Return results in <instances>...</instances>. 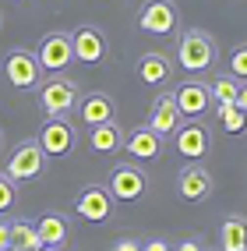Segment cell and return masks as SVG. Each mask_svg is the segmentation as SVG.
Here are the masks:
<instances>
[{
	"label": "cell",
	"instance_id": "cell-14",
	"mask_svg": "<svg viewBox=\"0 0 247 251\" xmlns=\"http://www.w3.org/2000/svg\"><path fill=\"white\" fill-rule=\"evenodd\" d=\"M180 124H184V117H180V110H177V99H173V92H162V96H156L152 110H148V127H152L156 135L170 138Z\"/></svg>",
	"mask_w": 247,
	"mask_h": 251
},
{
	"label": "cell",
	"instance_id": "cell-8",
	"mask_svg": "<svg viewBox=\"0 0 247 251\" xmlns=\"http://www.w3.org/2000/svg\"><path fill=\"white\" fill-rule=\"evenodd\" d=\"M148 191V177L138 163H120L117 170L110 174V195L113 202H138Z\"/></svg>",
	"mask_w": 247,
	"mask_h": 251
},
{
	"label": "cell",
	"instance_id": "cell-22",
	"mask_svg": "<svg viewBox=\"0 0 247 251\" xmlns=\"http://www.w3.org/2000/svg\"><path fill=\"white\" fill-rule=\"evenodd\" d=\"M11 244H14V248H22V251H39V248H43V237H39L36 223H28V220H14V223H11Z\"/></svg>",
	"mask_w": 247,
	"mask_h": 251
},
{
	"label": "cell",
	"instance_id": "cell-26",
	"mask_svg": "<svg viewBox=\"0 0 247 251\" xmlns=\"http://www.w3.org/2000/svg\"><path fill=\"white\" fill-rule=\"evenodd\" d=\"M11 248V223L0 220V251H7Z\"/></svg>",
	"mask_w": 247,
	"mask_h": 251
},
{
	"label": "cell",
	"instance_id": "cell-29",
	"mask_svg": "<svg viewBox=\"0 0 247 251\" xmlns=\"http://www.w3.org/2000/svg\"><path fill=\"white\" fill-rule=\"evenodd\" d=\"M233 106H240V110L247 113V81L240 85V92H237V103H233Z\"/></svg>",
	"mask_w": 247,
	"mask_h": 251
},
{
	"label": "cell",
	"instance_id": "cell-2",
	"mask_svg": "<svg viewBox=\"0 0 247 251\" xmlns=\"http://www.w3.org/2000/svg\"><path fill=\"white\" fill-rule=\"evenodd\" d=\"M39 106L46 117H67L78 106V85L67 75H49L39 85Z\"/></svg>",
	"mask_w": 247,
	"mask_h": 251
},
{
	"label": "cell",
	"instance_id": "cell-25",
	"mask_svg": "<svg viewBox=\"0 0 247 251\" xmlns=\"http://www.w3.org/2000/svg\"><path fill=\"white\" fill-rule=\"evenodd\" d=\"M229 75L240 78V81H247V43H240L233 53H229Z\"/></svg>",
	"mask_w": 247,
	"mask_h": 251
},
{
	"label": "cell",
	"instance_id": "cell-1",
	"mask_svg": "<svg viewBox=\"0 0 247 251\" xmlns=\"http://www.w3.org/2000/svg\"><path fill=\"white\" fill-rule=\"evenodd\" d=\"M219 60V46L205 28H184L177 39V64L187 75H202Z\"/></svg>",
	"mask_w": 247,
	"mask_h": 251
},
{
	"label": "cell",
	"instance_id": "cell-20",
	"mask_svg": "<svg viewBox=\"0 0 247 251\" xmlns=\"http://www.w3.org/2000/svg\"><path fill=\"white\" fill-rule=\"evenodd\" d=\"M219 244H223V251H247V220H244V216H229V220H223Z\"/></svg>",
	"mask_w": 247,
	"mask_h": 251
},
{
	"label": "cell",
	"instance_id": "cell-27",
	"mask_svg": "<svg viewBox=\"0 0 247 251\" xmlns=\"http://www.w3.org/2000/svg\"><path fill=\"white\" fill-rule=\"evenodd\" d=\"M113 251H141V244H138V241H131V237H124V241L113 244Z\"/></svg>",
	"mask_w": 247,
	"mask_h": 251
},
{
	"label": "cell",
	"instance_id": "cell-13",
	"mask_svg": "<svg viewBox=\"0 0 247 251\" xmlns=\"http://www.w3.org/2000/svg\"><path fill=\"white\" fill-rule=\"evenodd\" d=\"M71 43H74V60L81 64H103L106 60V39L95 25H81L71 32Z\"/></svg>",
	"mask_w": 247,
	"mask_h": 251
},
{
	"label": "cell",
	"instance_id": "cell-33",
	"mask_svg": "<svg viewBox=\"0 0 247 251\" xmlns=\"http://www.w3.org/2000/svg\"><path fill=\"white\" fill-rule=\"evenodd\" d=\"M0 28H4V14H0Z\"/></svg>",
	"mask_w": 247,
	"mask_h": 251
},
{
	"label": "cell",
	"instance_id": "cell-24",
	"mask_svg": "<svg viewBox=\"0 0 247 251\" xmlns=\"http://www.w3.org/2000/svg\"><path fill=\"white\" fill-rule=\"evenodd\" d=\"M14 202H18V184H14L7 174H0V212L14 209Z\"/></svg>",
	"mask_w": 247,
	"mask_h": 251
},
{
	"label": "cell",
	"instance_id": "cell-23",
	"mask_svg": "<svg viewBox=\"0 0 247 251\" xmlns=\"http://www.w3.org/2000/svg\"><path fill=\"white\" fill-rule=\"evenodd\" d=\"M219 121H223V131H229V135H244L247 131V113L240 106H216Z\"/></svg>",
	"mask_w": 247,
	"mask_h": 251
},
{
	"label": "cell",
	"instance_id": "cell-17",
	"mask_svg": "<svg viewBox=\"0 0 247 251\" xmlns=\"http://www.w3.org/2000/svg\"><path fill=\"white\" fill-rule=\"evenodd\" d=\"M120 145H124V131L117 127V121H106V124L89 127V149H92V152H99V156H113Z\"/></svg>",
	"mask_w": 247,
	"mask_h": 251
},
{
	"label": "cell",
	"instance_id": "cell-16",
	"mask_svg": "<svg viewBox=\"0 0 247 251\" xmlns=\"http://www.w3.org/2000/svg\"><path fill=\"white\" fill-rule=\"evenodd\" d=\"M120 149H124L131 159H159V152H162V135H156V131L145 124V127H135V131H131Z\"/></svg>",
	"mask_w": 247,
	"mask_h": 251
},
{
	"label": "cell",
	"instance_id": "cell-30",
	"mask_svg": "<svg viewBox=\"0 0 247 251\" xmlns=\"http://www.w3.org/2000/svg\"><path fill=\"white\" fill-rule=\"evenodd\" d=\"M177 251H202V248H198V241H184V244H180Z\"/></svg>",
	"mask_w": 247,
	"mask_h": 251
},
{
	"label": "cell",
	"instance_id": "cell-7",
	"mask_svg": "<svg viewBox=\"0 0 247 251\" xmlns=\"http://www.w3.org/2000/svg\"><path fill=\"white\" fill-rule=\"evenodd\" d=\"M180 25V11L173 0H148V4L138 11V28L148 32V36H170Z\"/></svg>",
	"mask_w": 247,
	"mask_h": 251
},
{
	"label": "cell",
	"instance_id": "cell-5",
	"mask_svg": "<svg viewBox=\"0 0 247 251\" xmlns=\"http://www.w3.org/2000/svg\"><path fill=\"white\" fill-rule=\"evenodd\" d=\"M43 145V152L46 156H53V159H64V156H71L74 152V145H78V131L74 124L67 121V117H46V124L39 131V138Z\"/></svg>",
	"mask_w": 247,
	"mask_h": 251
},
{
	"label": "cell",
	"instance_id": "cell-4",
	"mask_svg": "<svg viewBox=\"0 0 247 251\" xmlns=\"http://www.w3.org/2000/svg\"><path fill=\"white\" fill-rule=\"evenodd\" d=\"M46 152H43V145L39 142H22V145H14V152L7 156V177L14 184H25V180H36L43 170H46Z\"/></svg>",
	"mask_w": 247,
	"mask_h": 251
},
{
	"label": "cell",
	"instance_id": "cell-21",
	"mask_svg": "<svg viewBox=\"0 0 247 251\" xmlns=\"http://www.w3.org/2000/svg\"><path fill=\"white\" fill-rule=\"evenodd\" d=\"M208 92H212V103H216V106H233L237 103V92H240V78L216 75V78H212V85H208Z\"/></svg>",
	"mask_w": 247,
	"mask_h": 251
},
{
	"label": "cell",
	"instance_id": "cell-6",
	"mask_svg": "<svg viewBox=\"0 0 247 251\" xmlns=\"http://www.w3.org/2000/svg\"><path fill=\"white\" fill-rule=\"evenodd\" d=\"M4 78H7V85L18 89V92L36 89L39 78H43V68H39L36 53H32V50H11L4 57Z\"/></svg>",
	"mask_w": 247,
	"mask_h": 251
},
{
	"label": "cell",
	"instance_id": "cell-31",
	"mask_svg": "<svg viewBox=\"0 0 247 251\" xmlns=\"http://www.w3.org/2000/svg\"><path fill=\"white\" fill-rule=\"evenodd\" d=\"M39 251H60V248H53V244H43V248H39Z\"/></svg>",
	"mask_w": 247,
	"mask_h": 251
},
{
	"label": "cell",
	"instance_id": "cell-3",
	"mask_svg": "<svg viewBox=\"0 0 247 251\" xmlns=\"http://www.w3.org/2000/svg\"><path fill=\"white\" fill-rule=\"evenodd\" d=\"M36 60L39 68L49 75H64L74 64V43H71V32H46L36 46Z\"/></svg>",
	"mask_w": 247,
	"mask_h": 251
},
{
	"label": "cell",
	"instance_id": "cell-32",
	"mask_svg": "<svg viewBox=\"0 0 247 251\" xmlns=\"http://www.w3.org/2000/svg\"><path fill=\"white\" fill-rule=\"evenodd\" d=\"M0 149H4V131H0Z\"/></svg>",
	"mask_w": 247,
	"mask_h": 251
},
{
	"label": "cell",
	"instance_id": "cell-28",
	"mask_svg": "<svg viewBox=\"0 0 247 251\" xmlns=\"http://www.w3.org/2000/svg\"><path fill=\"white\" fill-rule=\"evenodd\" d=\"M141 251H170V248H166V241H145Z\"/></svg>",
	"mask_w": 247,
	"mask_h": 251
},
{
	"label": "cell",
	"instance_id": "cell-15",
	"mask_svg": "<svg viewBox=\"0 0 247 251\" xmlns=\"http://www.w3.org/2000/svg\"><path fill=\"white\" fill-rule=\"evenodd\" d=\"M74 113H78V121L85 127H95V124H106V121L117 117V103H113L106 92H89V96L78 99Z\"/></svg>",
	"mask_w": 247,
	"mask_h": 251
},
{
	"label": "cell",
	"instance_id": "cell-9",
	"mask_svg": "<svg viewBox=\"0 0 247 251\" xmlns=\"http://www.w3.org/2000/svg\"><path fill=\"white\" fill-rule=\"evenodd\" d=\"M113 195L110 188H99V184H89V188H81L78 198H74V209L81 220H89V223H106L110 216H113Z\"/></svg>",
	"mask_w": 247,
	"mask_h": 251
},
{
	"label": "cell",
	"instance_id": "cell-12",
	"mask_svg": "<svg viewBox=\"0 0 247 251\" xmlns=\"http://www.w3.org/2000/svg\"><path fill=\"white\" fill-rule=\"evenodd\" d=\"M177 195L184 202H205L212 195V174L202 163H187L184 170L177 174Z\"/></svg>",
	"mask_w": 247,
	"mask_h": 251
},
{
	"label": "cell",
	"instance_id": "cell-10",
	"mask_svg": "<svg viewBox=\"0 0 247 251\" xmlns=\"http://www.w3.org/2000/svg\"><path fill=\"white\" fill-rule=\"evenodd\" d=\"M173 149L180 156H187L191 163H198L202 156H208V149H212V135H208V127L202 121H187V124H180L173 131Z\"/></svg>",
	"mask_w": 247,
	"mask_h": 251
},
{
	"label": "cell",
	"instance_id": "cell-11",
	"mask_svg": "<svg viewBox=\"0 0 247 251\" xmlns=\"http://www.w3.org/2000/svg\"><path fill=\"white\" fill-rule=\"evenodd\" d=\"M173 99H177L180 117H187V121H198V117H205L212 110V92H208L205 81H198V78H187L184 85L173 92Z\"/></svg>",
	"mask_w": 247,
	"mask_h": 251
},
{
	"label": "cell",
	"instance_id": "cell-19",
	"mask_svg": "<svg viewBox=\"0 0 247 251\" xmlns=\"http://www.w3.org/2000/svg\"><path fill=\"white\" fill-rule=\"evenodd\" d=\"M36 230H39L43 244H53V248H64V241H67V233H71L67 220H64L60 212H46V216H39V220H36Z\"/></svg>",
	"mask_w": 247,
	"mask_h": 251
},
{
	"label": "cell",
	"instance_id": "cell-18",
	"mask_svg": "<svg viewBox=\"0 0 247 251\" xmlns=\"http://www.w3.org/2000/svg\"><path fill=\"white\" fill-rule=\"evenodd\" d=\"M138 78L145 85H166L173 78V60L166 53H145L138 60Z\"/></svg>",
	"mask_w": 247,
	"mask_h": 251
}]
</instances>
